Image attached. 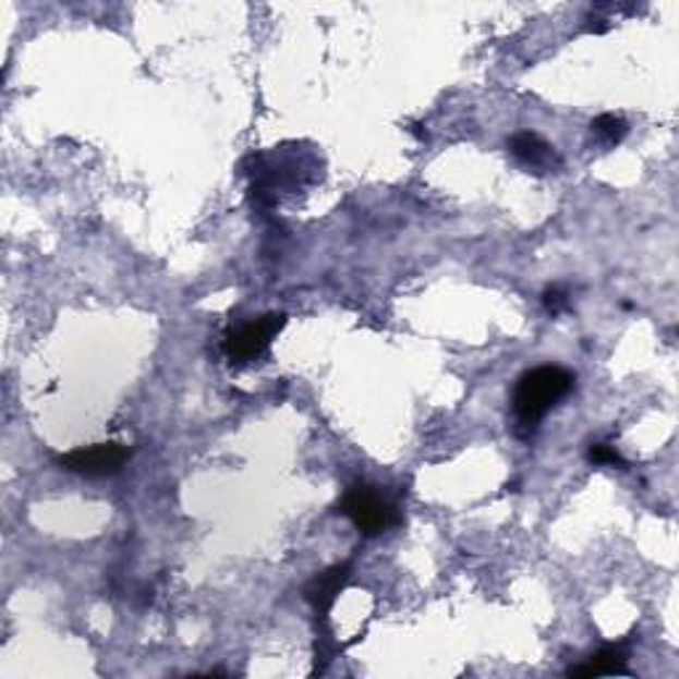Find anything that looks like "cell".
Returning a JSON list of instances; mask_svg holds the SVG:
<instances>
[{"instance_id": "cell-1", "label": "cell", "mask_w": 679, "mask_h": 679, "mask_svg": "<svg viewBox=\"0 0 679 679\" xmlns=\"http://www.w3.org/2000/svg\"><path fill=\"white\" fill-rule=\"evenodd\" d=\"M573 383H577L573 375L562 366H536L525 372L512 393V412L520 436H531L549 409L571 393Z\"/></svg>"}, {"instance_id": "cell-2", "label": "cell", "mask_w": 679, "mask_h": 679, "mask_svg": "<svg viewBox=\"0 0 679 679\" xmlns=\"http://www.w3.org/2000/svg\"><path fill=\"white\" fill-rule=\"evenodd\" d=\"M340 510L364 536H380L401 523L399 507L369 483H353L342 494Z\"/></svg>"}, {"instance_id": "cell-3", "label": "cell", "mask_w": 679, "mask_h": 679, "mask_svg": "<svg viewBox=\"0 0 679 679\" xmlns=\"http://www.w3.org/2000/svg\"><path fill=\"white\" fill-rule=\"evenodd\" d=\"M284 322V314H266L260 319L231 329L223 338V353L237 366L253 364L268 351V345L281 332Z\"/></svg>"}, {"instance_id": "cell-4", "label": "cell", "mask_w": 679, "mask_h": 679, "mask_svg": "<svg viewBox=\"0 0 679 679\" xmlns=\"http://www.w3.org/2000/svg\"><path fill=\"white\" fill-rule=\"evenodd\" d=\"M128 460H131L128 446L107 440V444L81 446L75 451H66V454L59 457V464L70 473L85 475V478H104V475L120 473Z\"/></svg>"}, {"instance_id": "cell-5", "label": "cell", "mask_w": 679, "mask_h": 679, "mask_svg": "<svg viewBox=\"0 0 679 679\" xmlns=\"http://www.w3.org/2000/svg\"><path fill=\"white\" fill-rule=\"evenodd\" d=\"M510 151L529 173L531 170H534V173H549V170H553L555 173V170L560 168L558 149H555L549 141H544L542 136H536V133L531 131L516 133V136L510 138Z\"/></svg>"}, {"instance_id": "cell-6", "label": "cell", "mask_w": 679, "mask_h": 679, "mask_svg": "<svg viewBox=\"0 0 679 679\" xmlns=\"http://www.w3.org/2000/svg\"><path fill=\"white\" fill-rule=\"evenodd\" d=\"M348 579H351V562H340V566L327 568L319 577L308 581V586H305V599L314 605V610L322 619H327L329 608L335 605L342 586L348 584Z\"/></svg>"}, {"instance_id": "cell-7", "label": "cell", "mask_w": 679, "mask_h": 679, "mask_svg": "<svg viewBox=\"0 0 679 679\" xmlns=\"http://www.w3.org/2000/svg\"><path fill=\"white\" fill-rule=\"evenodd\" d=\"M614 675H629L627 669V653L621 645H608L595 653L586 664L571 666L568 677H614Z\"/></svg>"}, {"instance_id": "cell-8", "label": "cell", "mask_w": 679, "mask_h": 679, "mask_svg": "<svg viewBox=\"0 0 679 679\" xmlns=\"http://www.w3.org/2000/svg\"><path fill=\"white\" fill-rule=\"evenodd\" d=\"M627 131H629L627 120L619 118V114H599L597 120H592V136H595L597 144L603 146L621 144Z\"/></svg>"}, {"instance_id": "cell-9", "label": "cell", "mask_w": 679, "mask_h": 679, "mask_svg": "<svg viewBox=\"0 0 679 679\" xmlns=\"http://www.w3.org/2000/svg\"><path fill=\"white\" fill-rule=\"evenodd\" d=\"M590 460L595 464H621V468H627V462L621 460L619 451L614 449V446H605V444H595L590 449Z\"/></svg>"}, {"instance_id": "cell-10", "label": "cell", "mask_w": 679, "mask_h": 679, "mask_svg": "<svg viewBox=\"0 0 679 679\" xmlns=\"http://www.w3.org/2000/svg\"><path fill=\"white\" fill-rule=\"evenodd\" d=\"M568 303V295L566 290H560V287H553V290L544 292V305H547V311H553V314H560L562 308H566Z\"/></svg>"}]
</instances>
